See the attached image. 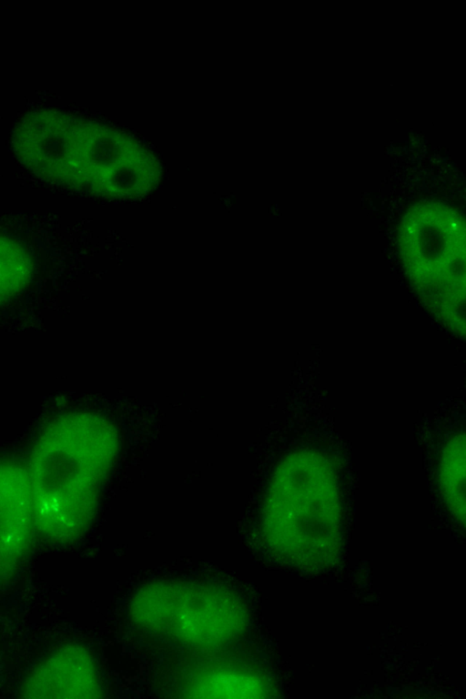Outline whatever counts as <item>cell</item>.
Returning <instances> with one entry per match:
<instances>
[{
	"mask_svg": "<svg viewBox=\"0 0 466 699\" xmlns=\"http://www.w3.org/2000/svg\"><path fill=\"white\" fill-rule=\"evenodd\" d=\"M438 476L447 503L466 523V434L447 443L440 457Z\"/></svg>",
	"mask_w": 466,
	"mask_h": 699,
	"instance_id": "obj_1",
	"label": "cell"
}]
</instances>
